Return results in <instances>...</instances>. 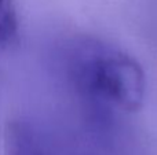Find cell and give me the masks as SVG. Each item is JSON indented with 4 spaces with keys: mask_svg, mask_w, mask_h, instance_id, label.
Wrapping results in <instances>:
<instances>
[{
    "mask_svg": "<svg viewBox=\"0 0 157 155\" xmlns=\"http://www.w3.org/2000/svg\"><path fill=\"white\" fill-rule=\"evenodd\" d=\"M73 80L84 95L127 111H136L144 104V70L121 52L81 54L73 65Z\"/></svg>",
    "mask_w": 157,
    "mask_h": 155,
    "instance_id": "6da1fadb",
    "label": "cell"
},
{
    "mask_svg": "<svg viewBox=\"0 0 157 155\" xmlns=\"http://www.w3.org/2000/svg\"><path fill=\"white\" fill-rule=\"evenodd\" d=\"M19 22L14 0H0V48H8L18 40Z\"/></svg>",
    "mask_w": 157,
    "mask_h": 155,
    "instance_id": "3957f363",
    "label": "cell"
},
{
    "mask_svg": "<svg viewBox=\"0 0 157 155\" xmlns=\"http://www.w3.org/2000/svg\"><path fill=\"white\" fill-rule=\"evenodd\" d=\"M6 155H57V153L39 129L19 120L7 125Z\"/></svg>",
    "mask_w": 157,
    "mask_h": 155,
    "instance_id": "7a4b0ae2",
    "label": "cell"
}]
</instances>
